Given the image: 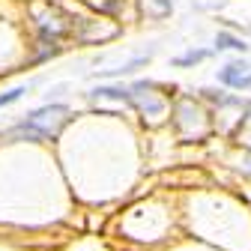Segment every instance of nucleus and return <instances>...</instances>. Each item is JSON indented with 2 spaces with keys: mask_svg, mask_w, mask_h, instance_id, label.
I'll use <instances>...</instances> for the list:
<instances>
[{
  "mask_svg": "<svg viewBox=\"0 0 251 251\" xmlns=\"http://www.w3.org/2000/svg\"><path fill=\"white\" fill-rule=\"evenodd\" d=\"M218 84L230 90H248L251 87V66L248 63H227L225 69H218Z\"/></svg>",
  "mask_w": 251,
  "mask_h": 251,
  "instance_id": "7ed1b4c3",
  "label": "nucleus"
},
{
  "mask_svg": "<svg viewBox=\"0 0 251 251\" xmlns=\"http://www.w3.org/2000/svg\"><path fill=\"white\" fill-rule=\"evenodd\" d=\"M215 48L218 51H245L248 45H245V39H239L233 33H218L215 36Z\"/></svg>",
  "mask_w": 251,
  "mask_h": 251,
  "instance_id": "20e7f679",
  "label": "nucleus"
},
{
  "mask_svg": "<svg viewBox=\"0 0 251 251\" xmlns=\"http://www.w3.org/2000/svg\"><path fill=\"white\" fill-rule=\"evenodd\" d=\"M24 87H15V90H9V93H0V108H3V105H12V102H18L21 96H24Z\"/></svg>",
  "mask_w": 251,
  "mask_h": 251,
  "instance_id": "0eeeda50",
  "label": "nucleus"
},
{
  "mask_svg": "<svg viewBox=\"0 0 251 251\" xmlns=\"http://www.w3.org/2000/svg\"><path fill=\"white\" fill-rule=\"evenodd\" d=\"M132 105H135L141 114H147V117H165V99H162L159 93H155V87L147 84V81H141V84L132 87Z\"/></svg>",
  "mask_w": 251,
  "mask_h": 251,
  "instance_id": "f03ea898",
  "label": "nucleus"
},
{
  "mask_svg": "<svg viewBox=\"0 0 251 251\" xmlns=\"http://www.w3.org/2000/svg\"><path fill=\"white\" fill-rule=\"evenodd\" d=\"M201 60H206V51H192V54H185V57H176L174 66H192V63H201Z\"/></svg>",
  "mask_w": 251,
  "mask_h": 251,
  "instance_id": "423d86ee",
  "label": "nucleus"
},
{
  "mask_svg": "<svg viewBox=\"0 0 251 251\" xmlns=\"http://www.w3.org/2000/svg\"><path fill=\"white\" fill-rule=\"evenodd\" d=\"M72 120V111L66 105H45L33 114H27L24 123L15 129V135H24L30 141H45V138H57L60 129Z\"/></svg>",
  "mask_w": 251,
  "mask_h": 251,
  "instance_id": "f257e3e1",
  "label": "nucleus"
},
{
  "mask_svg": "<svg viewBox=\"0 0 251 251\" xmlns=\"http://www.w3.org/2000/svg\"><path fill=\"white\" fill-rule=\"evenodd\" d=\"M141 6H144V12H147V6H152L150 15H155V18L171 15V0H141Z\"/></svg>",
  "mask_w": 251,
  "mask_h": 251,
  "instance_id": "39448f33",
  "label": "nucleus"
}]
</instances>
